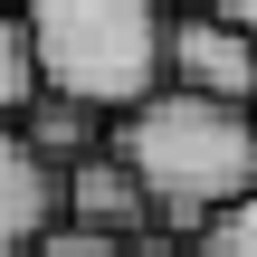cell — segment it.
I'll return each instance as SVG.
<instances>
[{
    "label": "cell",
    "instance_id": "6da1fadb",
    "mask_svg": "<svg viewBox=\"0 0 257 257\" xmlns=\"http://www.w3.org/2000/svg\"><path fill=\"white\" fill-rule=\"evenodd\" d=\"M114 153L143 172L153 229L191 248L229 200L257 191V105H229V95H200V86L162 76L134 114H114Z\"/></svg>",
    "mask_w": 257,
    "mask_h": 257
},
{
    "label": "cell",
    "instance_id": "7a4b0ae2",
    "mask_svg": "<svg viewBox=\"0 0 257 257\" xmlns=\"http://www.w3.org/2000/svg\"><path fill=\"white\" fill-rule=\"evenodd\" d=\"M38 38V76L95 114H134L172 76V10L162 0H19Z\"/></svg>",
    "mask_w": 257,
    "mask_h": 257
},
{
    "label": "cell",
    "instance_id": "3957f363",
    "mask_svg": "<svg viewBox=\"0 0 257 257\" xmlns=\"http://www.w3.org/2000/svg\"><path fill=\"white\" fill-rule=\"evenodd\" d=\"M172 86H200V95H229L257 105V29L219 19V10H172Z\"/></svg>",
    "mask_w": 257,
    "mask_h": 257
},
{
    "label": "cell",
    "instance_id": "277c9868",
    "mask_svg": "<svg viewBox=\"0 0 257 257\" xmlns=\"http://www.w3.org/2000/svg\"><path fill=\"white\" fill-rule=\"evenodd\" d=\"M57 219H86V229H114V238H162L153 229V191H143V172L114 143H95V153L67 162V210Z\"/></svg>",
    "mask_w": 257,
    "mask_h": 257
},
{
    "label": "cell",
    "instance_id": "5b68a950",
    "mask_svg": "<svg viewBox=\"0 0 257 257\" xmlns=\"http://www.w3.org/2000/svg\"><path fill=\"white\" fill-rule=\"evenodd\" d=\"M57 210H67V172H57L19 124H0V257H29V238H38Z\"/></svg>",
    "mask_w": 257,
    "mask_h": 257
},
{
    "label": "cell",
    "instance_id": "8992f818",
    "mask_svg": "<svg viewBox=\"0 0 257 257\" xmlns=\"http://www.w3.org/2000/svg\"><path fill=\"white\" fill-rule=\"evenodd\" d=\"M19 134H29V143H38V153H48L57 172H67L76 153L114 143V114H95V105H76V95H57V86H48V95H38L29 114H19Z\"/></svg>",
    "mask_w": 257,
    "mask_h": 257
},
{
    "label": "cell",
    "instance_id": "52a82bcc",
    "mask_svg": "<svg viewBox=\"0 0 257 257\" xmlns=\"http://www.w3.org/2000/svg\"><path fill=\"white\" fill-rule=\"evenodd\" d=\"M38 95H48V76H38V38H29V19H19V0H0V124H19Z\"/></svg>",
    "mask_w": 257,
    "mask_h": 257
},
{
    "label": "cell",
    "instance_id": "ba28073f",
    "mask_svg": "<svg viewBox=\"0 0 257 257\" xmlns=\"http://www.w3.org/2000/svg\"><path fill=\"white\" fill-rule=\"evenodd\" d=\"M29 257H172V238H114V229H86V219H48Z\"/></svg>",
    "mask_w": 257,
    "mask_h": 257
},
{
    "label": "cell",
    "instance_id": "9c48e42d",
    "mask_svg": "<svg viewBox=\"0 0 257 257\" xmlns=\"http://www.w3.org/2000/svg\"><path fill=\"white\" fill-rule=\"evenodd\" d=\"M191 257H257V191H248V200H229V210L191 238Z\"/></svg>",
    "mask_w": 257,
    "mask_h": 257
},
{
    "label": "cell",
    "instance_id": "30bf717a",
    "mask_svg": "<svg viewBox=\"0 0 257 257\" xmlns=\"http://www.w3.org/2000/svg\"><path fill=\"white\" fill-rule=\"evenodd\" d=\"M200 10H219V19H238V29H257V0H200Z\"/></svg>",
    "mask_w": 257,
    "mask_h": 257
}]
</instances>
